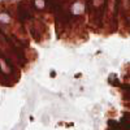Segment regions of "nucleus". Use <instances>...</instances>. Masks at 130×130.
Wrapping results in <instances>:
<instances>
[{"instance_id": "1", "label": "nucleus", "mask_w": 130, "mask_h": 130, "mask_svg": "<svg viewBox=\"0 0 130 130\" xmlns=\"http://www.w3.org/2000/svg\"><path fill=\"white\" fill-rule=\"evenodd\" d=\"M89 14L90 22L92 27H102L104 22L105 9H107V0H89Z\"/></svg>"}, {"instance_id": "6", "label": "nucleus", "mask_w": 130, "mask_h": 130, "mask_svg": "<svg viewBox=\"0 0 130 130\" xmlns=\"http://www.w3.org/2000/svg\"><path fill=\"white\" fill-rule=\"evenodd\" d=\"M13 22V16L10 14L7 9L0 10V24L2 25H10Z\"/></svg>"}, {"instance_id": "8", "label": "nucleus", "mask_w": 130, "mask_h": 130, "mask_svg": "<svg viewBox=\"0 0 130 130\" xmlns=\"http://www.w3.org/2000/svg\"><path fill=\"white\" fill-rule=\"evenodd\" d=\"M0 43H2V44H3V43H4V44H7V39H5V37L2 34V32H0Z\"/></svg>"}, {"instance_id": "3", "label": "nucleus", "mask_w": 130, "mask_h": 130, "mask_svg": "<svg viewBox=\"0 0 130 130\" xmlns=\"http://www.w3.org/2000/svg\"><path fill=\"white\" fill-rule=\"evenodd\" d=\"M30 32L32 38L35 40H40V38L44 37V30H46V25L42 22L40 20H30Z\"/></svg>"}, {"instance_id": "5", "label": "nucleus", "mask_w": 130, "mask_h": 130, "mask_svg": "<svg viewBox=\"0 0 130 130\" xmlns=\"http://www.w3.org/2000/svg\"><path fill=\"white\" fill-rule=\"evenodd\" d=\"M13 72V68L10 65V61L7 60V57L0 56V73L3 75H10Z\"/></svg>"}, {"instance_id": "2", "label": "nucleus", "mask_w": 130, "mask_h": 130, "mask_svg": "<svg viewBox=\"0 0 130 130\" xmlns=\"http://www.w3.org/2000/svg\"><path fill=\"white\" fill-rule=\"evenodd\" d=\"M16 5V18L18 24L25 25L34 18V8L31 5V0H20Z\"/></svg>"}, {"instance_id": "7", "label": "nucleus", "mask_w": 130, "mask_h": 130, "mask_svg": "<svg viewBox=\"0 0 130 130\" xmlns=\"http://www.w3.org/2000/svg\"><path fill=\"white\" fill-rule=\"evenodd\" d=\"M31 5L37 12H43L47 9V2L46 0H31Z\"/></svg>"}, {"instance_id": "4", "label": "nucleus", "mask_w": 130, "mask_h": 130, "mask_svg": "<svg viewBox=\"0 0 130 130\" xmlns=\"http://www.w3.org/2000/svg\"><path fill=\"white\" fill-rule=\"evenodd\" d=\"M86 7H87V3L83 2V0H72V3H70V12L75 17L83 16V13L86 12Z\"/></svg>"}]
</instances>
